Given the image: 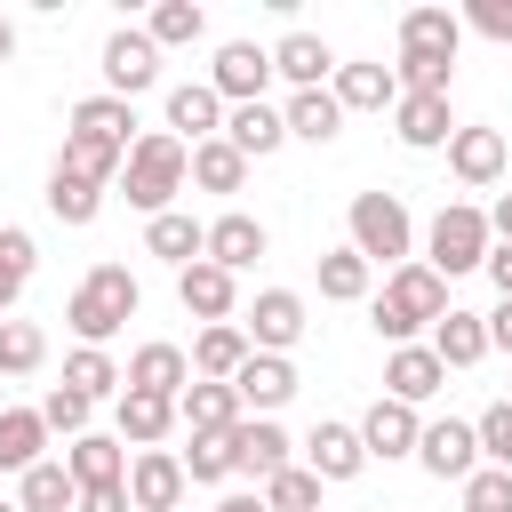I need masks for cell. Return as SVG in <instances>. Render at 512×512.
Wrapping results in <instances>:
<instances>
[{"instance_id":"obj_4","label":"cell","mask_w":512,"mask_h":512,"mask_svg":"<svg viewBox=\"0 0 512 512\" xmlns=\"http://www.w3.org/2000/svg\"><path fill=\"white\" fill-rule=\"evenodd\" d=\"M488 248H496V232H488V216L472 208V200H448L440 216H432V272L440 280H456V272H488Z\"/></svg>"},{"instance_id":"obj_23","label":"cell","mask_w":512,"mask_h":512,"mask_svg":"<svg viewBox=\"0 0 512 512\" xmlns=\"http://www.w3.org/2000/svg\"><path fill=\"white\" fill-rule=\"evenodd\" d=\"M224 144L248 152V160H264V152L288 144V112H272V104H232V112H224Z\"/></svg>"},{"instance_id":"obj_12","label":"cell","mask_w":512,"mask_h":512,"mask_svg":"<svg viewBox=\"0 0 512 512\" xmlns=\"http://www.w3.org/2000/svg\"><path fill=\"white\" fill-rule=\"evenodd\" d=\"M440 384H448V368H440V352H432V344H392V360H384V400L424 408Z\"/></svg>"},{"instance_id":"obj_25","label":"cell","mask_w":512,"mask_h":512,"mask_svg":"<svg viewBox=\"0 0 512 512\" xmlns=\"http://www.w3.org/2000/svg\"><path fill=\"white\" fill-rule=\"evenodd\" d=\"M64 472L80 480V496H88V488H120V480H128V440H104V432H88V440H72Z\"/></svg>"},{"instance_id":"obj_38","label":"cell","mask_w":512,"mask_h":512,"mask_svg":"<svg viewBox=\"0 0 512 512\" xmlns=\"http://www.w3.org/2000/svg\"><path fill=\"white\" fill-rule=\"evenodd\" d=\"M368 280H376V264H368L360 248H328V256H320V296H328V304H360Z\"/></svg>"},{"instance_id":"obj_52","label":"cell","mask_w":512,"mask_h":512,"mask_svg":"<svg viewBox=\"0 0 512 512\" xmlns=\"http://www.w3.org/2000/svg\"><path fill=\"white\" fill-rule=\"evenodd\" d=\"M488 352H512V304L488 312Z\"/></svg>"},{"instance_id":"obj_33","label":"cell","mask_w":512,"mask_h":512,"mask_svg":"<svg viewBox=\"0 0 512 512\" xmlns=\"http://www.w3.org/2000/svg\"><path fill=\"white\" fill-rule=\"evenodd\" d=\"M176 432V400H160V392H120V440L128 448H160Z\"/></svg>"},{"instance_id":"obj_5","label":"cell","mask_w":512,"mask_h":512,"mask_svg":"<svg viewBox=\"0 0 512 512\" xmlns=\"http://www.w3.org/2000/svg\"><path fill=\"white\" fill-rule=\"evenodd\" d=\"M352 248L368 256V264H408V248H416V224H408V208L392 200V192H352Z\"/></svg>"},{"instance_id":"obj_3","label":"cell","mask_w":512,"mask_h":512,"mask_svg":"<svg viewBox=\"0 0 512 512\" xmlns=\"http://www.w3.org/2000/svg\"><path fill=\"white\" fill-rule=\"evenodd\" d=\"M136 304H144L136 272H128V264H96V272L72 288L64 320H72V336H80V344H104V336H120V328L136 320Z\"/></svg>"},{"instance_id":"obj_20","label":"cell","mask_w":512,"mask_h":512,"mask_svg":"<svg viewBox=\"0 0 512 512\" xmlns=\"http://www.w3.org/2000/svg\"><path fill=\"white\" fill-rule=\"evenodd\" d=\"M248 352H256L248 328H232V320H224V328H200V336H192V376H200V384H232V376L248 368Z\"/></svg>"},{"instance_id":"obj_15","label":"cell","mask_w":512,"mask_h":512,"mask_svg":"<svg viewBox=\"0 0 512 512\" xmlns=\"http://www.w3.org/2000/svg\"><path fill=\"white\" fill-rule=\"evenodd\" d=\"M232 472H248V480L288 472V432H280L272 416H240V424H232Z\"/></svg>"},{"instance_id":"obj_39","label":"cell","mask_w":512,"mask_h":512,"mask_svg":"<svg viewBox=\"0 0 512 512\" xmlns=\"http://www.w3.org/2000/svg\"><path fill=\"white\" fill-rule=\"evenodd\" d=\"M16 504H24V512H72V504H80V480H72V472L48 456V464H32V472H24Z\"/></svg>"},{"instance_id":"obj_30","label":"cell","mask_w":512,"mask_h":512,"mask_svg":"<svg viewBox=\"0 0 512 512\" xmlns=\"http://www.w3.org/2000/svg\"><path fill=\"white\" fill-rule=\"evenodd\" d=\"M456 40H464V16H448V8H408L400 16V56H456Z\"/></svg>"},{"instance_id":"obj_18","label":"cell","mask_w":512,"mask_h":512,"mask_svg":"<svg viewBox=\"0 0 512 512\" xmlns=\"http://www.w3.org/2000/svg\"><path fill=\"white\" fill-rule=\"evenodd\" d=\"M360 464H368L360 424H312V440H304V472H320V480H360Z\"/></svg>"},{"instance_id":"obj_57","label":"cell","mask_w":512,"mask_h":512,"mask_svg":"<svg viewBox=\"0 0 512 512\" xmlns=\"http://www.w3.org/2000/svg\"><path fill=\"white\" fill-rule=\"evenodd\" d=\"M0 512H24V504H0Z\"/></svg>"},{"instance_id":"obj_34","label":"cell","mask_w":512,"mask_h":512,"mask_svg":"<svg viewBox=\"0 0 512 512\" xmlns=\"http://www.w3.org/2000/svg\"><path fill=\"white\" fill-rule=\"evenodd\" d=\"M336 128H344L336 88H304V96H288V136H304V144H336Z\"/></svg>"},{"instance_id":"obj_49","label":"cell","mask_w":512,"mask_h":512,"mask_svg":"<svg viewBox=\"0 0 512 512\" xmlns=\"http://www.w3.org/2000/svg\"><path fill=\"white\" fill-rule=\"evenodd\" d=\"M464 24H472V32H488V40H512V0H472V8H464Z\"/></svg>"},{"instance_id":"obj_35","label":"cell","mask_w":512,"mask_h":512,"mask_svg":"<svg viewBox=\"0 0 512 512\" xmlns=\"http://www.w3.org/2000/svg\"><path fill=\"white\" fill-rule=\"evenodd\" d=\"M64 384H72L80 400H104V392H128V368H120L104 344H80V352L64 360Z\"/></svg>"},{"instance_id":"obj_2","label":"cell","mask_w":512,"mask_h":512,"mask_svg":"<svg viewBox=\"0 0 512 512\" xmlns=\"http://www.w3.org/2000/svg\"><path fill=\"white\" fill-rule=\"evenodd\" d=\"M440 320H448V280L408 256V264L384 280V296H376V336H384V344H416V328H440Z\"/></svg>"},{"instance_id":"obj_42","label":"cell","mask_w":512,"mask_h":512,"mask_svg":"<svg viewBox=\"0 0 512 512\" xmlns=\"http://www.w3.org/2000/svg\"><path fill=\"white\" fill-rule=\"evenodd\" d=\"M184 480H200V488L232 480V432H192V448H184Z\"/></svg>"},{"instance_id":"obj_17","label":"cell","mask_w":512,"mask_h":512,"mask_svg":"<svg viewBox=\"0 0 512 512\" xmlns=\"http://www.w3.org/2000/svg\"><path fill=\"white\" fill-rule=\"evenodd\" d=\"M416 440H424V424H416L408 400H376V408L360 416V448L384 456V464H392V456H416Z\"/></svg>"},{"instance_id":"obj_24","label":"cell","mask_w":512,"mask_h":512,"mask_svg":"<svg viewBox=\"0 0 512 512\" xmlns=\"http://www.w3.org/2000/svg\"><path fill=\"white\" fill-rule=\"evenodd\" d=\"M184 384H192V360H184L176 344H136V360H128V392L184 400Z\"/></svg>"},{"instance_id":"obj_53","label":"cell","mask_w":512,"mask_h":512,"mask_svg":"<svg viewBox=\"0 0 512 512\" xmlns=\"http://www.w3.org/2000/svg\"><path fill=\"white\" fill-rule=\"evenodd\" d=\"M488 232H496V248H512V192L488 208Z\"/></svg>"},{"instance_id":"obj_29","label":"cell","mask_w":512,"mask_h":512,"mask_svg":"<svg viewBox=\"0 0 512 512\" xmlns=\"http://www.w3.org/2000/svg\"><path fill=\"white\" fill-rule=\"evenodd\" d=\"M48 448V424H40V408H0V472H32V464H48L40 456Z\"/></svg>"},{"instance_id":"obj_14","label":"cell","mask_w":512,"mask_h":512,"mask_svg":"<svg viewBox=\"0 0 512 512\" xmlns=\"http://www.w3.org/2000/svg\"><path fill=\"white\" fill-rule=\"evenodd\" d=\"M232 392H240V408H248V416H272V408H288V400H296V368H288L280 352H248V368L232 376Z\"/></svg>"},{"instance_id":"obj_8","label":"cell","mask_w":512,"mask_h":512,"mask_svg":"<svg viewBox=\"0 0 512 512\" xmlns=\"http://www.w3.org/2000/svg\"><path fill=\"white\" fill-rule=\"evenodd\" d=\"M264 80H272V48H256V40H224V48H216L208 88H216L224 104H264Z\"/></svg>"},{"instance_id":"obj_19","label":"cell","mask_w":512,"mask_h":512,"mask_svg":"<svg viewBox=\"0 0 512 512\" xmlns=\"http://www.w3.org/2000/svg\"><path fill=\"white\" fill-rule=\"evenodd\" d=\"M168 136H192V144L224 136V96H216L208 80H184V88H168Z\"/></svg>"},{"instance_id":"obj_51","label":"cell","mask_w":512,"mask_h":512,"mask_svg":"<svg viewBox=\"0 0 512 512\" xmlns=\"http://www.w3.org/2000/svg\"><path fill=\"white\" fill-rule=\"evenodd\" d=\"M488 280H496V304H512V248H488Z\"/></svg>"},{"instance_id":"obj_36","label":"cell","mask_w":512,"mask_h":512,"mask_svg":"<svg viewBox=\"0 0 512 512\" xmlns=\"http://www.w3.org/2000/svg\"><path fill=\"white\" fill-rule=\"evenodd\" d=\"M192 184H200V192H240V184H248V152H232L224 136L192 144Z\"/></svg>"},{"instance_id":"obj_16","label":"cell","mask_w":512,"mask_h":512,"mask_svg":"<svg viewBox=\"0 0 512 512\" xmlns=\"http://www.w3.org/2000/svg\"><path fill=\"white\" fill-rule=\"evenodd\" d=\"M448 168H456V184L480 192V184H496V176L512 168V152H504L496 128H456V136H448Z\"/></svg>"},{"instance_id":"obj_27","label":"cell","mask_w":512,"mask_h":512,"mask_svg":"<svg viewBox=\"0 0 512 512\" xmlns=\"http://www.w3.org/2000/svg\"><path fill=\"white\" fill-rule=\"evenodd\" d=\"M144 248H152V256H168V264L184 272V264H200V256H208V224H200V216H184V208H168V216H152V224H144Z\"/></svg>"},{"instance_id":"obj_50","label":"cell","mask_w":512,"mask_h":512,"mask_svg":"<svg viewBox=\"0 0 512 512\" xmlns=\"http://www.w3.org/2000/svg\"><path fill=\"white\" fill-rule=\"evenodd\" d=\"M80 512H128V480H120V488H88Z\"/></svg>"},{"instance_id":"obj_43","label":"cell","mask_w":512,"mask_h":512,"mask_svg":"<svg viewBox=\"0 0 512 512\" xmlns=\"http://www.w3.org/2000/svg\"><path fill=\"white\" fill-rule=\"evenodd\" d=\"M48 360V336L32 320H0V376H32Z\"/></svg>"},{"instance_id":"obj_37","label":"cell","mask_w":512,"mask_h":512,"mask_svg":"<svg viewBox=\"0 0 512 512\" xmlns=\"http://www.w3.org/2000/svg\"><path fill=\"white\" fill-rule=\"evenodd\" d=\"M96 208H104V184H88L72 168H48V216L56 224H96Z\"/></svg>"},{"instance_id":"obj_13","label":"cell","mask_w":512,"mask_h":512,"mask_svg":"<svg viewBox=\"0 0 512 512\" xmlns=\"http://www.w3.org/2000/svg\"><path fill=\"white\" fill-rule=\"evenodd\" d=\"M264 248H272V232H264V224H256L248 208H224V216L208 224V264H224L232 280H240V272H248V264H256Z\"/></svg>"},{"instance_id":"obj_9","label":"cell","mask_w":512,"mask_h":512,"mask_svg":"<svg viewBox=\"0 0 512 512\" xmlns=\"http://www.w3.org/2000/svg\"><path fill=\"white\" fill-rule=\"evenodd\" d=\"M128 504H136V512H176V504H184V456L136 448V456H128Z\"/></svg>"},{"instance_id":"obj_46","label":"cell","mask_w":512,"mask_h":512,"mask_svg":"<svg viewBox=\"0 0 512 512\" xmlns=\"http://www.w3.org/2000/svg\"><path fill=\"white\" fill-rule=\"evenodd\" d=\"M464 512H512V472L504 464H480L464 480Z\"/></svg>"},{"instance_id":"obj_22","label":"cell","mask_w":512,"mask_h":512,"mask_svg":"<svg viewBox=\"0 0 512 512\" xmlns=\"http://www.w3.org/2000/svg\"><path fill=\"white\" fill-rule=\"evenodd\" d=\"M392 136H400L408 152H432V144H448V136H456V120H448V96H400V104H392Z\"/></svg>"},{"instance_id":"obj_31","label":"cell","mask_w":512,"mask_h":512,"mask_svg":"<svg viewBox=\"0 0 512 512\" xmlns=\"http://www.w3.org/2000/svg\"><path fill=\"white\" fill-rule=\"evenodd\" d=\"M136 104H120V96H80L72 104V136H96V144H120V152H136Z\"/></svg>"},{"instance_id":"obj_10","label":"cell","mask_w":512,"mask_h":512,"mask_svg":"<svg viewBox=\"0 0 512 512\" xmlns=\"http://www.w3.org/2000/svg\"><path fill=\"white\" fill-rule=\"evenodd\" d=\"M176 304H184L192 320L224 328V320H232V304H240V280H232L224 264H208V256H200V264H184V272H176Z\"/></svg>"},{"instance_id":"obj_26","label":"cell","mask_w":512,"mask_h":512,"mask_svg":"<svg viewBox=\"0 0 512 512\" xmlns=\"http://www.w3.org/2000/svg\"><path fill=\"white\" fill-rule=\"evenodd\" d=\"M272 72L304 96V88H320V80L336 72V56H328V40H320V32H288V40L272 48Z\"/></svg>"},{"instance_id":"obj_40","label":"cell","mask_w":512,"mask_h":512,"mask_svg":"<svg viewBox=\"0 0 512 512\" xmlns=\"http://www.w3.org/2000/svg\"><path fill=\"white\" fill-rule=\"evenodd\" d=\"M56 168H72V176H88V184H112V176L128 168V152H120V144H96V136H72V128H64V160H56Z\"/></svg>"},{"instance_id":"obj_11","label":"cell","mask_w":512,"mask_h":512,"mask_svg":"<svg viewBox=\"0 0 512 512\" xmlns=\"http://www.w3.org/2000/svg\"><path fill=\"white\" fill-rule=\"evenodd\" d=\"M296 336H304V296H296V288H264V296L248 304V344L288 360V344H296Z\"/></svg>"},{"instance_id":"obj_28","label":"cell","mask_w":512,"mask_h":512,"mask_svg":"<svg viewBox=\"0 0 512 512\" xmlns=\"http://www.w3.org/2000/svg\"><path fill=\"white\" fill-rule=\"evenodd\" d=\"M240 416H248V408H240L232 384H200V376H192L184 400H176V424H192V432H232Z\"/></svg>"},{"instance_id":"obj_54","label":"cell","mask_w":512,"mask_h":512,"mask_svg":"<svg viewBox=\"0 0 512 512\" xmlns=\"http://www.w3.org/2000/svg\"><path fill=\"white\" fill-rule=\"evenodd\" d=\"M216 512H272L264 496H248V488H232V496H216Z\"/></svg>"},{"instance_id":"obj_32","label":"cell","mask_w":512,"mask_h":512,"mask_svg":"<svg viewBox=\"0 0 512 512\" xmlns=\"http://www.w3.org/2000/svg\"><path fill=\"white\" fill-rule=\"evenodd\" d=\"M432 352H440V368L488 360V312H456V304H448V320L432 328Z\"/></svg>"},{"instance_id":"obj_7","label":"cell","mask_w":512,"mask_h":512,"mask_svg":"<svg viewBox=\"0 0 512 512\" xmlns=\"http://www.w3.org/2000/svg\"><path fill=\"white\" fill-rule=\"evenodd\" d=\"M416 464L432 472V480H472L480 472V424H456V416H440V424H424V440H416Z\"/></svg>"},{"instance_id":"obj_47","label":"cell","mask_w":512,"mask_h":512,"mask_svg":"<svg viewBox=\"0 0 512 512\" xmlns=\"http://www.w3.org/2000/svg\"><path fill=\"white\" fill-rule=\"evenodd\" d=\"M32 264H40V248H32V232L24 224H0V280H32Z\"/></svg>"},{"instance_id":"obj_48","label":"cell","mask_w":512,"mask_h":512,"mask_svg":"<svg viewBox=\"0 0 512 512\" xmlns=\"http://www.w3.org/2000/svg\"><path fill=\"white\" fill-rule=\"evenodd\" d=\"M480 456H488V464H504V472H512V400H496V408H488V416H480Z\"/></svg>"},{"instance_id":"obj_56","label":"cell","mask_w":512,"mask_h":512,"mask_svg":"<svg viewBox=\"0 0 512 512\" xmlns=\"http://www.w3.org/2000/svg\"><path fill=\"white\" fill-rule=\"evenodd\" d=\"M8 304H16V280H0V312H8Z\"/></svg>"},{"instance_id":"obj_45","label":"cell","mask_w":512,"mask_h":512,"mask_svg":"<svg viewBox=\"0 0 512 512\" xmlns=\"http://www.w3.org/2000/svg\"><path fill=\"white\" fill-rule=\"evenodd\" d=\"M88 408H96V400H80L72 384H56V392L40 400V424H48V432H72V440H88Z\"/></svg>"},{"instance_id":"obj_21","label":"cell","mask_w":512,"mask_h":512,"mask_svg":"<svg viewBox=\"0 0 512 512\" xmlns=\"http://www.w3.org/2000/svg\"><path fill=\"white\" fill-rule=\"evenodd\" d=\"M336 104L344 112H392L400 104V72L392 64H336Z\"/></svg>"},{"instance_id":"obj_41","label":"cell","mask_w":512,"mask_h":512,"mask_svg":"<svg viewBox=\"0 0 512 512\" xmlns=\"http://www.w3.org/2000/svg\"><path fill=\"white\" fill-rule=\"evenodd\" d=\"M144 32H152V40H160V48H192V40H200V32H208V16H200V0H160V8H152V24H144Z\"/></svg>"},{"instance_id":"obj_6","label":"cell","mask_w":512,"mask_h":512,"mask_svg":"<svg viewBox=\"0 0 512 512\" xmlns=\"http://www.w3.org/2000/svg\"><path fill=\"white\" fill-rule=\"evenodd\" d=\"M152 80H160V40L120 24V32L104 40V96H120V104H128V96H144Z\"/></svg>"},{"instance_id":"obj_1","label":"cell","mask_w":512,"mask_h":512,"mask_svg":"<svg viewBox=\"0 0 512 512\" xmlns=\"http://www.w3.org/2000/svg\"><path fill=\"white\" fill-rule=\"evenodd\" d=\"M184 176H192V144H184V136H168V128H144V136H136V152H128V168H120V192H128V208L168 216V208H176V192H184Z\"/></svg>"},{"instance_id":"obj_55","label":"cell","mask_w":512,"mask_h":512,"mask_svg":"<svg viewBox=\"0 0 512 512\" xmlns=\"http://www.w3.org/2000/svg\"><path fill=\"white\" fill-rule=\"evenodd\" d=\"M8 56H16V24L0 16V64H8Z\"/></svg>"},{"instance_id":"obj_44","label":"cell","mask_w":512,"mask_h":512,"mask_svg":"<svg viewBox=\"0 0 512 512\" xmlns=\"http://www.w3.org/2000/svg\"><path fill=\"white\" fill-rule=\"evenodd\" d=\"M264 504H272V512H320V472H304V464L272 472V480H264Z\"/></svg>"}]
</instances>
